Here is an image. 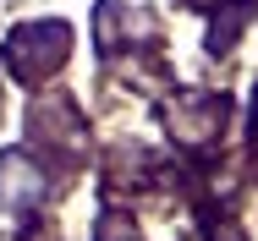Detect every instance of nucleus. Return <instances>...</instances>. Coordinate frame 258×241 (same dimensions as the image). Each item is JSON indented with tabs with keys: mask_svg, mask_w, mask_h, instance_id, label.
Masks as SVG:
<instances>
[{
	"mask_svg": "<svg viewBox=\"0 0 258 241\" xmlns=\"http://www.w3.org/2000/svg\"><path fill=\"white\" fill-rule=\"evenodd\" d=\"M66 49H72V28L66 22H28V28H17L11 39H6V71L17 77V83H44L55 66L66 60Z\"/></svg>",
	"mask_w": 258,
	"mask_h": 241,
	"instance_id": "f257e3e1",
	"label": "nucleus"
},
{
	"mask_svg": "<svg viewBox=\"0 0 258 241\" xmlns=\"http://www.w3.org/2000/svg\"><path fill=\"white\" fill-rule=\"evenodd\" d=\"M44 192H50V176H44L39 159H28V153H0V208L33 214V208L44 203Z\"/></svg>",
	"mask_w": 258,
	"mask_h": 241,
	"instance_id": "f03ea898",
	"label": "nucleus"
},
{
	"mask_svg": "<svg viewBox=\"0 0 258 241\" xmlns=\"http://www.w3.org/2000/svg\"><path fill=\"white\" fill-rule=\"evenodd\" d=\"M165 126H170V137H176V143L198 148V143H209V137L225 126V99H204V94L176 99V104L165 110Z\"/></svg>",
	"mask_w": 258,
	"mask_h": 241,
	"instance_id": "7ed1b4c3",
	"label": "nucleus"
},
{
	"mask_svg": "<svg viewBox=\"0 0 258 241\" xmlns=\"http://www.w3.org/2000/svg\"><path fill=\"white\" fill-rule=\"evenodd\" d=\"M94 241H138V225H132L126 214H115V208H110V214L99 219V230H94Z\"/></svg>",
	"mask_w": 258,
	"mask_h": 241,
	"instance_id": "20e7f679",
	"label": "nucleus"
},
{
	"mask_svg": "<svg viewBox=\"0 0 258 241\" xmlns=\"http://www.w3.org/2000/svg\"><path fill=\"white\" fill-rule=\"evenodd\" d=\"M22 241H60L55 230H44V225H33V230H22Z\"/></svg>",
	"mask_w": 258,
	"mask_h": 241,
	"instance_id": "39448f33",
	"label": "nucleus"
},
{
	"mask_svg": "<svg viewBox=\"0 0 258 241\" xmlns=\"http://www.w3.org/2000/svg\"><path fill=\"white\" fill-rule=\"evenodd\" d=\"M253 143H258V99H253Z\"/></svg>",
	"mask_w": 258,
	"mask_h": 241,
	"instance_id": "423d86ee",
	"label": "nucleus"
},
{
	"mask_svg": "<svg viewBox=\"0 0 258 241\" xmlns=\"http://www.w3.org/2000/svg\"><path fill=\"white\" fill-rule=\"evenodd\" d=\"M187 6H214V0H187Z\"/></svg>",
	"mask_w": 258,
	"mask_h": 241,
	"instance_id": "0eeeda50",
	"label": "nucleus"
}]
</instances>
